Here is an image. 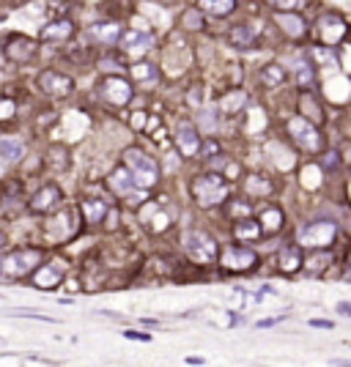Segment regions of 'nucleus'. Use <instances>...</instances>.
Segmentation results:
<instances>
[{
	"instance_id": "obj_16",
	"label": "nucleus",
	"mask_w": 351,
	"mask_h": 367,
	"mask_svg": "<svg viewBox=\"0 0 351 367\" xmlns=\"http://www.w3.org/2000/svg\"><path fill=\"white\" fill-rule=\"evenodd\" d=\"M277 25L283 28V33L291 36V39H302L308 33V22L302 20L299 14H294V11H280L277 14Z\"/></svg>"
},
{
	"instance_id": "obj_9",
	"label": "nucleus",
	"mask_w": 351,
	"mask_h": 367,
	"mask_svg": "<svg viewBox=\"0 0 351 367\" xmlns=\"http://www.w3.org/2000/svg\"><path fill=\"white\" fill-rule=\"evenodd\" d=\"M255 264H258V255L252 249H247V247L230 244L223 249V266H225L228 271H247Z\"/></svg>"
},
{
	"instance_id": "obj_22",
	"label": "nucleus",
	"mask_w": 351,
	"mask_h": 367,
	"mask_svg": "<svg viewBox=\"0 0 351 367\" xmlns=\"http://www.w3.org/2000/svg\"><path fill=\"white\" fill-rule=\"evenodd\" d=\"M233 6H236V0H201V9H204L206 14H214V17L230 14Z\"/></svg>"
},
{
	"instance_id": "obj_8",
	"label": "nucleus",
	"mask_w": 351,
	"mask_h": 367,
	"mask_svg": "<svg viewBox=\"0 0 351 367\" xmlns=\"http://www.w3.org/2000/svg\"><path fill=\"white\" fill-rule=\"evenodd\" d=\"M316 33H318V39L324 41L327 47H335L346 36V20L338 17V14H324L321 20L316 22Z\"/></svg>"
},
{
	"instance_id": "obj_30",
	"label": "nucleus",
	"mask_w": 351,
	"mask_h": 367,
	"mask_svg": "<svg viewBox=\"0 0 351 367\" xmlns=\"http://www.w3.org/2000/svg\"><path fill=\"white\" fill-rule=\"evenodd\" d=\"M302 110H305V115H310V123H321L324 121V115H321V107L313 102V96L305 94L302 96Z\"/></svg>"
},
{
	"instance_id": "obj_12",
	"label": "nucleus",
	"mask_w": 351,
	"mask_h": 367,
	"mask_svg": "<svg viewBox=\"0 0 351 367\" xmlns=\"http://www.w3.org/2000/svg\"><path fill=\"white\" fill-rule=\"evenodd\" d=\"M39 88L50 96H69L74 91V82L66 74H58V72H44L39 77Z\"/></svg>"
},
{
	"instance_id": "obj_29",
	"label": "nucleus",
	"mask_w": 351,
	"mask_h": 367,
	"mask_svg": "<svg viewBox=\"0 0 351 367\" xmlns=\"http://www.w3.org/2000/svg\"><path fill=\"white\" fill-rule=\"evenodd\" d=\"M283 222V214L277 211V208H264V214H261V225H264V233H274L277 227Z\"/></svg>"
},
{
	"instance_id": "obj_45",
	"label": "nucleus",
	"mask_w": 351,
	"mask_h": 367,
	"mask_svg": "<svg viewBox=\"0 0 351 367\" xmlns=\"http://www.w3.org/2000/svg\"><path fill=\"white\" fill-rule=\"evenodd\" d=\"M160 3H176V0H160Z\"/></svg>"
},
{
	"instance_id": "obj_17",
	"label": "nucleus",
	"mask_w": 351,
	"mask_h": 367,
	"mask_svg": "<svg viewBox=\"0 0 351 367\" xmlns=\"http://www.w3.org/2000/svg\"><path fill=\"white\" fill-rule=\"evenodd\" d=\"M88 36L99 44H113L121 36V28H118V22H96L88 28Z\"/></svg>"
},
{
	"instance_id": "obj_27",
	"label": "nucleus",
	"mask_w": 351,
	"mask_h": 367,
	"mask_svg": "<svg viewBox=\"0 0 351 367\" xmlns=\"http://www.w3.org/2000/svg\"><path fill=\"white\" fill-rule=\"evenodd\" d=\"M261 77H264L267 85H280V82H286V69L277 66V63H269V66H264Z\"/></svg>"
},
{
	"instance_id": "obj_6",
	"label": "nucleus",
	"mask_w": 351,
	"mask_h": 367,
	"mask_svg": "<svg viewBox=\"0 0 351 367\" xmlns=\"http://www.w3.org/2000/svg\"><path fill=\"white\" fill-rule=\"evenodd\" d=\"M289 132H291V137L296 140V145L305 148V151H310V154H316V151L321 148V135L316 132V126H313L305 115H294V118H289Z\"/></svg>"
},
{
	"instance_id": "obj_39",
	"label": "nucleus",
	"mask_w": 351,
	"mask_h": 367,
	"mask_svg": "<svg viewBox=\"0 0 351 367\" xmlns=\"http://www.w3.org/2000/svg\"><path fill=\"white\" fill-rule=\"evenodd\" d=\"M99 69H102V72H116V69H118V58H102V61H99Z\"/></svg>"
},
{
	"instance_id": "obj_15",
	"label": "nucleus",
	"mask_w": 351,
	"mask_h": 367,
	"mask_svg": "<svg viewBox=\"0 0 351 367\" xmlns=\"http://www.w3.org/2000/svg\"><path fill=\"white\" fill-rule=\"evenodd\" d=\"M33 55H36V44L25 36H14L6 44V58H11V61H30Z\"/></svg>"
},
{
	"instance_id": "obj_33",
	"label": "nucleus",
	"mask_w": 351,
	"mask_h": 367,
	"mask_svg": "<svg viewBox=\"0 0 351 367\" xmlns=\"http://www.w3.org/2000/svg\"><path fill=\"white\" fill-rule=\"evenodd\" d=\"M302 184L310 186V189H316L318 186V167H305L302 170Z\"/></svg>"
},
{
	"instance_id": "obj_24",
	"label": "nucleus",
	"mask_w": 351,
	"mask_h": 367,
	"mask_svg": "<svg viewBox=\"0 0 351 367\" xmlns=\"http://www.w3.org/2000/svg\"><path fill=\"white\" fill-rule=\"evenodd\" d=\"M58 283H61V269H55V266H47L36 274V288H42V290H50Z\"/></svg>"
},
{
	"instance_id": "obj_26",
	"label": "nucleus",
	"mask_w": 351,
	"mask_h": 367,
	"mask_svg": "<svg viewBox=\"0 0 351 367\" xmlns=\"http://www.w3.org/2000/svg\"><path fill=\"white\" fill-rule=\"evenodd\" d=\"M233 236L236 239H258L261 236V227L252 222V220H239L233 225Z\"/></svg>"
},
{
	"instance_id": "obj_34",
	"label": "nucleus",
	"mask_w": 351,
	"mask_h": 367,
	"mask_svg": "<svg viewBox=\"0 0 351 367\" xmlns=\"http://www.w3.org/2000/svg\"><path fill=\"white\" fill-rule=\"evenodd\" d=\"M296 80H299V85H310L313 82V69L305 66V63H299L296 66Z\"/></svg>"
},
{
	"instance_id": "obj_20",
	"label": "nucleus",
	"mask_w": 351,
	"mask_h": 367,
	"mask_svg": "<svg viewBox=\"0 0 351 367\" xmlns=\"http://www.w3.org/2000/svg\"><path fill=\"white\" fill-rule=\"evenodd\" d=\"M230 44L233 47H242V50H247V47H252L255 44V30L250 28V25H236L233 30H230Z\"/></svg>"
},
{
	"instance_id": "obj_25",
	"label": "nucleus",
	"mask_w": 351,
	"mask_h": 367,
	"mask_svg": "<svg viewBox=\"0 0 351 367\" xmlns=\"http://www.w3.org/2000/svg\"><path fill=\"white\" fill-rule=\"evenodd\" d=\"M22 154H25L22 143H17V140H0V157H3V162H17Z\"/></svg>"
},
{
	"instance_id": "obj_43",
	"label": "nucleus",
	"mask_w": 351,
	"mask_h": 367,
	"mask_svg": "<svg viewBox=\"0 0 351 367\" xmlns=\"http://www.w3.org/2000/svg\"><path fill=\"white\" fill-rule=\"evenodd\" d=\"M214 151H217V145H214V143H206V145H204V154H214Z\"/></svg>"
},
{
	"instance_id": "obj_10",
	"label": "nucleus",
	"mask_w": 351,
	"mask_h": 367,
	"mask_svg": "<svg viewBox=\"0 0 351 367\" xmlns=\"http://www.w3.org/2000/svg\"><path fill=\"white\" fill-rule=\"evenodd\" d=\"M102 96L110 104H116V107H124L132 99V85L126 80H121V77H107L102 82Z\"/></svg>"
},
{
	"instance_id": "obj_13",
	"label": "nucleus",
	"mask_w": 351,
	"mask_h": 367,
	"mask_svg": "<svg viewBox=\"0 0 351 367\" xmlns=\"http://www.w3.org/2000/svg\"><path fill=\"white\" fill-rule=\"evenodd\" d=\"M176 145H179V151L184 157H195L201 151V135H198V129L192 123L182 121L176 126Z\"/></svg>"
},
{
	"instance_id": "obj_35",
	"label": "nucleus",
	"mask_w": 351,
	"mask_h": 367,
	"mask_svg": "<svg viewBox=\"0 0 351 367\" xmlns=\"http://www.w3.org/2000/svg\"><path fill=\"white\" fill-rule=\"evenodd\" d=\"M340 164L338 159V151H330V154H324V159H321V167H327V170H335Z\"/></svg>"
},
{
	"instance_id": "obj_7",
	"label": "nucleus",
	"mask_w": 351,
	"mask_h": 367,
	"mask_svg": "<svg viewBox=\"0 0 351 367\" xmlns=\"http://www.w3.org/2000/svg\"><path fill=\"white\" fill-rule=\"evenodd\" d=\"M110 186H113V192H118L121 198H126V203L129 205H140V201H143V192H138L140 186L135 184V179L129 176V170H126V167L113 170V176H110Z\"/></svg>"
},
{
	"instance_id": "obj_1",
	"label": "nucleus",
	"mask_w": 351,
	"mask_h": 367,
	"mask_svg": "<svg viewBox=\"0 0 351 367\" xmlns=\"http://www.w3.org/2000/svg\"><path fill=\"white\" fill-rule=\"evenodd\" d=\"M44 252L36 247H25V249H14L9 255L0 258V277H9V280H20L25 274H30L36 266L42 264Z\"/></svg>"
},
{
	"instance_id": "obj_37",
	"label": "nucleus",
	"mask_w": 351,
	"mask_h": 367,
	"mask_svg": "<svg viewBox=\"0 0 351 367\" xmlns=\"http://www.w3.org/2000/svg\"><path fill=\"white\" fill-rule=\"evenodd\" d=\"M324 264H330V258H327V255H321V258H316V261H308L310 274H318V271L324 269Z\"/></svg>"
},
{
	"instance_id": "obj_11",
	"label": "nucleus",
	"mask_w": 351,
	"mask_h": 367,
	"mask_svg": "<svg viewBox=\"0 0 351 367\" xmlns=\"http://www.w3.org/2000/svg\"><path fill=\"white\" fill-rule=\"evenodd\" d=\"M118 44L129 55H143V52H148L154 47V36L145 33V30H126V33L118 36Z\"/></svg>"
},
{
	"instance_id": "obj_2",
	"label": "nucleus",
	"mask_w": 351,
	"mask_h": 367,
	"mask_svg": "<svg viewBox=\"0 0 351 367\" xmlns=\"http://www.w3.org/2000/svg\"><path fill=\"white\" fill-rule=\"evenodd\" d=\"M124 167L129 170V176L135 179V184L140 189H148V186H154V184L160 181V167H157V162L148 154L138 151V148H129L124 154Z\"/></svg>"
},
{
	"instance_id": "obj_32",
	"label": "nucleus",
	"mask_w": 351,
	"mask_h": 367,
	"mask_svg": "<svg viewBox=\"0 0 351 367\" xmlns=\"http://www.w3.org/2000/svg\"><path fill=\"white\" fill-rule=\"evenodd\" d=\"M310 52H313V58H316V61H321V63H332V61H335V52H332V47H313Z\"/></svg>"
},
{
	"instance_id": "obj_36",
	"label": "nucleus",
	"mask_w": 351,
	"mask_h": 367,
	"mask_svg": "<svg viewBox=\"0 0 351 367\" xmlns=\"http://www.w3.org/2000/svg\"><path fill=\"white\" fill-rule=\"evenodd\" d=\"M184 25L195 30V28H201V25H204V20H201V14H195V11H186V14H184Z\"/></svg>"
},
{
	"instance_id": "obj_21",
	"label": "nucleus",
	"mask_w": 351,
	"mask_h": 367,
	"mask_svg": "<svg viewBox=\"0 0 351 367\" xmlns=\"http://www.w3.org/2000/svg\"><path fill=\"white\" fill-rule=\"evenodd\" d=\"M299 266H302V252H299L296 247H289V249L280 252V269H283L286 274H294Z\"/></svg>"
},
{
	"instance_id": "obj_3",
	"label": "nucleus",
	"mask_w": 351,
	"mask_h": 367,
	"mask_svg": "<svg viewBox=\"0 0 351 367\" xmlns=\"http://www.w3.org/2000/svg\"><path fill=\"white\" fill-rule=\"evenodd\" d=\"M192 192H195V198H198V203L204 205V208H211V205L223 203L228 198V184L223 176H217V173H208V176H201V179H195L192 184Z\"/></svg>"
},
{
	"instance_id": "obj_31",
	"label": "nucleus",
	"mask_w": 351,
	"mask_h": 367,
	"mask_svg": "<svg viewBox=\"0 0 351 367\" xmlns=\"http://www.w3.org/2000/svg\"><path fill=\"white\" fill-rule=\"evenodd\" d=\"M267 3L277 11H299L308 6V0H267Z\"/></svg>"
},
{
	"instance_id": "obj_18",
	"label": "nucleus",
	"mask_w": 351,
	"mask_h": 367,
	"mask_svg": "<svg viewBox=\"0 0 351 367\" xmlns=\"http://www.w3.org/2000/svg\"><path fill=\"white\" fill-rule=\"evenodd\" d=\"M74 33V25L69 20H58V22H50L42 28V39L44 41H66L69 36Z\"/></svg>"
},
{
	"instance_id": "obj_5",
	"label": "nucleus",
	"mask_w": 351,
	"mask_h": 367,
	"mask_svg": "<svg viewBox=\"0 0 351 367\" xmlns=\"http://www.w3.org/2000/svg\"><path fill=\"white\" fill-rule=\"evenodd\" d=\"M335 233H338L335 222H310L299 230V247H305V249L308 247L310 249H327L335 242Z\"/></svg>"
},
{
	"instance_id": "obj_42",
	"label": "nucleus",
	"mask_w": 351,
	"mask_h": 367,
	"mask_svg": "<svg viewBox=\"0 0 351 367\" xmlns=\"http://www.w3.org/2000/svg\"><path fill=\"white\" fill-rule=\"evenodd\" d=\"M338 312H340V315H349V312H351L349 302H340V305H338Z\"/></svg>"
},
{
	"instance_id": "obj_19",
	"label": "nucleus",
	"mask_w": 351,
	"mask_h": 367,
	"mask_svg": "<svg viewBox=\"0 0 351 367\" xmlns=\"http://www.w3.org/2000/svg\"><path fill=\"white\" fill-rule=\"evenodd\" d=\"M104 214H107V203H102L99 198H88V201H83V217H85V222H91V225L102 222Z\"/></svg>"
},
{
	"instance_id": "obj_40",
	"label": "nucleus",
	"mask_w": 351,
	"mask_h": 367,
	"mask_svg": "<svg viewBox=\"0 0 351 367\" xmlns=\"http://www.w3.org/2000/svg\"><path fill=\"white\" fill-rule=\"evenodd\" d=\"M124 337H129V340H140V343H148V340H151V334H145V332H124Z\"/></svg>"
},
{
	"instance_id": "obj_38",
	"label": "nucleus",
	"mask_w": 351,
	"mask_h": 367,
	"mask_svg": "<svg viewBox=\"0 0 351 367\" xmlns=\"http://www.w3.org/2000/svg\"><path fill=\"white\" fill-rule=\"evenodd\" d=\"M11 113H14V102L11 99H3L0 102V118H11Z\"/></svg>"
},
{
	"instance_id": "obj_41",
	"label": "nucleus",
	"mask_w": 351,
	"mask_h": 367,
	"mask_svg": "<svg viewBox=\"0 0 351 367\" xmlns=\"http://www.w3.org/2000/svg\"><path fill=\"white\" fill-rule=\"evenodd\" d=\"M310 327H318V329H332V321H318V318H313V321H310Z\"/></svg>"
},
{
	"instance_id": "obj_4",
	"label": "nucleus",
	"mask_w": 351,
	"mask_h": 367,
	"mask_svg": "<svg viewBox=\"0 0 351 367\" xmlns=\"http://www.w3.org/2000/svg\"><path fill=\"white\" fill-rule=\"evenodd\" d=\"M184 249L186 255L195 261V264H214L217 261V242L204 233V230H189L184 236Z\"/></svg>"
},
{
	"instance_id": "obj_44",
	"label": "nucleus",
	"mask_w": 351,
	"mask_h": 367,
	"mask_svg": "<svg viewBox=\"0 0 351 367\" xmlns=\"http://www.w3.org/2000/svg\"><path fill=\"white\" fill-rule=\"evenodd\" d=\"M186 362H189V365H204V359H201V356H189Z\"/></svg>"
},
{
	"instance_id": "obj_14",
	"label": "nucleus",
	"mask_w": 351,
	"mask_h": 367,
	"mask_svg": "<svg viewBox=\"0 0 351 367\" xmlns=\"http://www.w3.org/2000/svg\"><path fill=\"white\" fill-rule=\"evenodd\" d=\"M58 201H61V189H58L55 184H50V186H44V189H39V192L33 195L30 211H33V214H44V211H50L52 205H58Z\"/></svg>"
},
{
	"instance_id": "obj_28",
	"label": "nucleus",
	"mask_w": 351,
	"mask_h": 367,
	"mask_svg": "<svg viewBox=\"0 0 351 367\" xmlns=\"http://www.w3.org/2000/svg\"><path fill=\"white\" fill-rule=\"evenodd\" d=\"M245 189H247V195H269L272 192V184L267 179H261V176H250L247 181H245Z\"/></svg>"
},
{
	"instance_id": "obj_23",
	"label": "nucleus",
	"mask_w": 351,
	"mask_h": 367,
	"mask_svg": "<svg viewBox=\"0 0 351 367\" xmlns=\"http://www.w3.org/2000/svg\"><path fill=\"white\" fill-rule=\"evenodd\" d=\"M132 77L138 82L151 85V82L160 80V72H157V66H151V63H135V66H132Z\"/></svg>"
}]
</instances>
